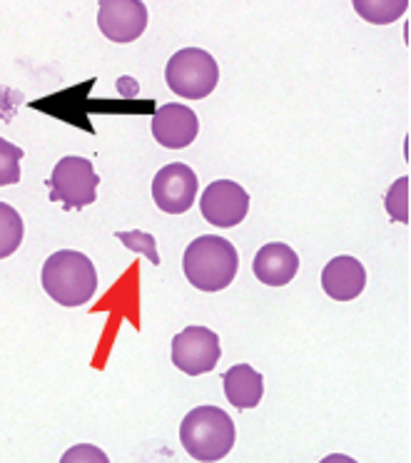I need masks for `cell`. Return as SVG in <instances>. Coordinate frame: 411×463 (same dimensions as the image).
Instances as JSON below:
<instances>
[{"mask_svg": "<svg viewBox=\"0 0 411 463\" xmlns=\"http://www.w3.org/2000/svg\"><path fill=\"white\" fill-rule=\"evenodd\" d=\"M240 254L234 244L217 234H202L192 240L182 257V269L187 282L200 292H222L237 277Z\"/></svg>", "mask_w": 411, "mask_h": 463, "instance_id": "obj_1", "label": "cell"}, {"mask_svg": "<svg viewBox=\"0 0 411 463\" xmlns=\"http://www.w3.org/2000/svg\"><path fill=\"white\" fill-rule=\"evenodd\" d=\"M43 289L61 307H82L98 292V269L88 254L61 250L43 264Z\"/></svg>", "mask_w": 411, "mask_h": 463, "instance_id": "obj_2", "label": "cell"}, {"mask_svg": "<svg viewBox=\"0 0 411 463\" xmlns=\"http://www.w3.org/2000/svg\"><path fill=\"white\" fill-rule=\"evenodd\" d=\"M234 421L217 406H197L180 423V441L195 461H222L234 446Z\"/></svg>", "mask_w": 411, "mask_h": 463, "instance_id": "obj_3", "label": "cell"}, {"mask_svg": "<svg viewBox=\"0 0 411 463\" xmlns=\"http://www.w3.org/2000/svg\"><path fill=\"white\" fill-rule=\"evenodd\" d=\"M165 80H167V88L185 100H202L217 88L220 68L207 51L182 48L167 61Z\"/></svg>", "mask_w": 411, "mask_h": 463, "instance_id": "obj_4", "label": "cell"}, {"mask_svg": "<svg viewBox=\"0 0 411 463\" xmlns=\"http://www.w3.org/2000/svg\"><path fill=\"white\" fill-rule=\"evenodd\" d=\"M98 184L100 177L85 157H62L53 167L51 180V202H61L65 210H81L98 200Z\"/></svg>", "mask_w": 411, "mask_h": 463, "instance_id": "obj_5", "label": "cell"}, {"mask_svg": "<svg viewBox=\"0 0 411 463\" xmlns=\"http://www.w3.org/2000/svg\"><path fill=\"white\" fill-rule=\"evenodd\" d=\"M172 364L187 376L210 373L222 356L220 336L207 326H185L172 336Z\"/></svg>", "mask_w": 411, "mask_h": 463, "instance_id": "obj_6", "label": "cell"}, {"mask_svg": "<svg viewBox=\"0 0 411 463\" xmlns=\"http://www.w3.org/2000/svg\"><path fill=\"white\" fill-rule=\"evenodd\" d=\"M197 175L182 162L160 167L152 180V200L167 214H185L197 197Z\"/></svg>", "mask_w": 411, "mask_h": 463, "instance_id": "obj_7", "label": "cell"}, {"mask_svg": "<svg viewBox=\"0 0 411 463\" xmlns=\"http://www.w3.org/2000/svg\"><path fill=\"white\" fill-rule=\"evenodd\" d=\"M200 210L202 217L210 222L212 227L230 230V227H237L247 217V212H250V194L237 182L217 180L202 192Z\"/></svg>", "mask_w": 411, "mask_h": 463, "instance_id": "obj_8", "label": "cell"}, {"mask_svg": "<svg viewBox=\"0 0 411 463\" xmlns=\"http://www.w3.org/2000/svg\"><path fill=\"white\" fill-rule=\"evenodd\" d=\"M98 25L112 43L138 41L148 28V5L140 0H102Z\"/></svg>", "mask_w": 411, "mask_h": 463, "instance_id": "obj_9", "label": "cell"}, {"mask_svg": "<svg viewBox=\"0 0 411 463\" xmlns=\"http://www.w3.org/2000/svg\"><path fill=\"white\" fill-rule=\"evenodd\" d=\"M152 137L160 142L167 150H182L195 142L197 132H200V120L192 108L180 105V102H170L162 105L158 112L152 115Z\"/></svg>", "mask_w": 411, "mask_h": 463, "instance_id": "obj_10", "label": "cell"}, {"mask_svg": "<svg viewBox=\"0 0 411 463\" xmlns=\"http://www.w3.org/2000/svg\"><path fill=\"white\" fill-rule=\"evenodd\" d=\"M321 287L334 302H351L364 292L367 272H364L359 260L341 254V257H334L331 262H327L324 272H321Z\"/></svg>", "mask_w": 411, "mask_h": 463, "instance_id": "obj_11", "label": "cell"}, {"mask_svg": "<svg viewBox=\"0 0 411 463\" xmlns=\"http://www.w3.org/2000/svg\"><path fill=\"white\" fill-rule=\"evenodd\" d=\"M252 269L264 287H284L300 272V257L290 244L270 242L257 252Z\"/></svg>", "mask_w": 411, "mask_h": 463, "instance_id": "obj_12", "label": "cell"}, {"mask_svg": "<svg viewBox=\"0 0 411 463\" xmlns=\"http://www.w3.org/2000/svg\"><path fill=\"white\" fill-rule=\"evenodd\" d=\"M225 383V396L232 406L237 409H254L260 406L262 393H264V379L257 369H252L250 364H234L232 369L222 376Z\"/></svg>", "mask_w": 411, "mask_h": 463, "instance_id": "obj_13", "label": "cell"}, {"mask_svg": "<svg viewBox=\"0 0 411 463\" xmlns=\"http://www.w3.org/2000/svg\"><path fill=\"white\" fill-rule=\"evenodd\" d=\"M23 217L15 207L0 202V260H8L11 254L18 252L23 242Z\"/></svg>", "mask_w": 411, "mask_h": 463, "instance_id": "obj_14", "label": "cell"}, {"mask_svg": "<svg viewBox=\"0 0 411 463\" xmlns=\"http://www.w3.org/2000/svg\"><path fill=\"white\" fill-rule=\"evenodd\" d=\"M23 147L13 145L5 137H0V187H8V184H18L21 182V160H23Z\"/></svg>", "mask_w": 411, "mask_h": 463, "instance_id": "obj_15", "label": "cell"}, {"mask_svg": "<svg viewBox=\"0 0 411 463\" xmlns=\"http://www.w3.org/2000/svg\"><path fill=\"white\" fill-rule=\"evenodd\" d=\"M406 0H397V3H391V0H381V3H364V0H357L354 3V8L359 13L361 18H367L371 23H391L397 21L399 15H404L406 11Z\"/></svg>", "mask_w": 411, "mask_h": 463, "instance_id": "obj_16", "label": "cell"}, {"mask_svg": "<svg viewBox=\"0 0 411 463\" xmlns=\"http://www.w3.org/2000/svg\"><path fill=\"white\" fill-rule=\"evenodd\" d=\"M384 207L389 212L391 220H409V214H406V207H409V180L406 177H399V180L391 184L387 197H384Z\"/></svg>", "mask_w": 411, "mask_h": 463, "instance_id": "obj_17", "label": "cell"}, {"mask_svg": "<svg viewBox=\"0 0 411 463\" xmlns=\"http://www.w3.org/2000/svg\"><path fill=\"white\" fill-rule=\"evenodd\" d=\"M118 240H120L128 250H132V252H140L145 254L148 260H150L155 267L160 264V254H158V244H155V237L152 234H148V232H118Z\"/></svg>", "mask_w": 411, "mask_h": 463, "instance_id": "obj_18", "label": "cell"}, {"mask_svg": "<svg viewBox=\"0 0 411 463\" xmlns=\"http://www.w3.org/2000/svg\"><path fill=\"white\" fill-rule=\"evenodd\" d=\"M61 463H110V458H108V453L92 443H78L62 453Z\"/></svg>", "mask_w": 411, "mask_h": 463, "instance_id": "obj_19", "label": "cell"}, {"mask_svg": "<svg viewBox=\"0 0 411 463\" xmlns=\"http://www.w3.org/2000/svg\"><path fill=\"white\" fill-rule=\"evenodd\" d=\"M320 463H359V461H354V458L347 456V453H331V456H327V458H321Z\"/></svg>", "mask_w": 411, "mask_h": 463, "instance_id": "obj_20", "label": "cell"}]
</instances>
